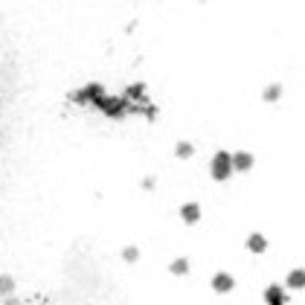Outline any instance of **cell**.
Masks as SVG:
<instances>
[{"mask_svg": "<svg viewBox=\"0 0 305 305\" xmlns=\"http://www.w3.org/2000/svg\"><path fill=\"white\" fill-rule=\"evenodd\" d=\"M186 268H189V265H186V262H183V259H180V262H177V265H174L171 271H174V273H186Z\"/></svg>", "mask_w": 305, "mask_h": 305, "instance_id": "obj_9", "label": "cell"}, {"mask_svg": "<svg viewBox=\"0 0 305 305\" xmlns=\"http://www.w3.org/2000/svg\"><path fill=\"white\" fill-rule=\"evenodd\" d=\"M230 174H233V154L218 152L212 157V177L215 180H230Z\"/></svg>", "mask_w": 305, "mask_h": 305, "instance_id": "obj_1", "label": "cell"}, {"mask_svg": "<svg viewBox=\"0 0 305 305\" xmlns=\"http://www.w3.org/2000/svg\"><path fill=\"white\" fill-rule=\"evenodd\" d=\"M177 154H180V157H189V154H192V146H186V143H183V146L177 149Z\"/></svg>", "mask_w": 305, "mask_h": 305, "instance_id": "obj_10", "label": "cell"}, {"mask_svg": "<svg viewBox=\"0 0 305 305\" xmlns=\"http://www.w3.org/2000/svg\"><path fill=\"white\" fill-rule=\"evenodd\" d=\"M247 250L250 253H265L268 250V238L262 236V233H253V236L247 238Z\"/></svg>", "mask_w": 305, "mask_h": 305, "instance_id": "obj_4", "label": "cell"}, {"mask_svg": "<svg viewBox=\"0 0 305 305\" xmlns=\"http://www.w3.org/2000/svg\"><path fill=\"white\" fill-rule=\"evenodd\" d=\"M180 215H183L186 224H195V221L201 218V206H198V203H186V206L180 209Z\"/></svg>", "mask_w": 305, "mask_h": 305, "instance_id": "obj_7", "label": "cell"}, {"mask_svg": "<svg viewBox=\"0 0 305 305\" xmlns=\"http://www.w3.org/2000/svg\"><path fill=\"white\" fill-rule=\"evenodd\" d=\"M303 271H305V268H303Z\"/></svg>", "mask_w": 305, "mask_h": 305, "instance_id": "obj_11", "label": "cell"}, {"mask_svg": "<svg viewBox=\"0 0 305 305\" xmlns=\"http://www.w3.org/2000/svg\"><path fill=\"white\" fill-rule=\"evenodd\" d=\"M279 96H282V85H268L265 87V93H262V99L265 102H279Z\"/></svg>", "mask_w": 305, "mask_h": 305, "instance_id": "obj_8", "label": "cell"}, {"mask_svg": "<svg viewBox=\"0 0 305 305\" xmlns=\"http://www.w3.org/2000/svg\"><path fill=\"white\" fill-rule=\"evenodd\" d=\"M288 288H294V291L305 288V271L303 268H294V271L288 273Z\"/></svg>", "mask_w": 305, "mask_h": 305, "instance_id": "obj_6", "label": "cell"}, {"mask_svg": "<svg viewBox=\"0 0 305 305\" xmlns=\"http://www.w3.org/2000/svg\"><path fill=\"white\" fill-rule=\"evenodd\" d=\"M265 300H268V305H282V303H285V291L279 288V285H268Z\"/></svg>", "mask_w": 305, "mask_h": 305, "instance_id": "obj_5", "label": "cell"}, {"mask_svg": "<svg viewBox=\"0 0 305 305\" xmlns=\"http://www.w3.org/2000/svg\"><path fill=\"white\" fill-rule=\"evenodd\" d=\"M256 163V157L250 152H236L233 154V171H250Z\"/></svg>", "mask_w": 305, "mask_h": 305, "instance_id": "obj_2", "label": "cell"}, {"mask_svg": "<svg viewBox=\"0 0 305 305\" xmlns=\"http://www.w3.org/2000/svg\"><path fill=\"white\" fill-rule=\"evenodd\" d=\"M212 288L218 291V294H227V291L236 288V279H233L230 273H215V279H212Z\"/></svg>", "mask_w": 305, "mask_h": 305, "instance_id": "obj_3", "label": "cell"}]
</instances>
